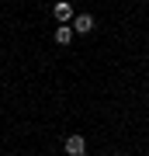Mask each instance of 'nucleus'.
Segmentation results:
<instances>
[{
    "mask_svg": "<svg viewBox=\"0 0 149 156\" xmlns=\"http://www.w3.org/2000/svg\"><path fill=\"white\" fill-rule=\"evenodd\" d=\"M52 14H55V21H59V24H69V21H73V7L66 4V0H59V4H55Z\"/></svg>",
    "mask_w": 149,
    "mask_h": 156,
    "instance_id": "obj_3",
    "label": "nucleus"
},
{
    "mask_svg": "<svg viewBox=\"0 0 149 156\" xmlns=\"http://www.w3.org/2000/svg\"><path fill=\"white\" fill-rule=\"evenodd\" d=\"M73 42V28L69 24H55V45H69Z\"/></svg>",
    "mask_w": 149,
    "mask_h": 156,
    "instance_id": "obj_4",
    "label": "nucleus"
},
{
    "mask_svg": "<svg viewBox=\"0 0 149 156\" xmlns=\"http://www.w3.org/2000/svg\"><path fill=\"white\" fill-rule=\"evenodd\" d=\"M62 149H66V156H87V139L83 135H66Z\"/></svg>",
    "mask_w": 149,
    "mask_h": 156,
    "instance_id": "obj_1",
    "label": "nucleus"
},
{
    "mask_svg": "<svg viewBox=\"0 0 149 156\" xmlns=\"http://www.w3.org/2000/svg\"><path fill=\"white\" fill-rule=\"evenodd\" d=\"M73 31H80V35H87V31H94V14H73V24H69Z\"/></svg>",
    "mask_w": 149,
    "mask_h": 156,
    "instance_id": "obj_2",
    "label": "nucleus"
}]
</instances>
